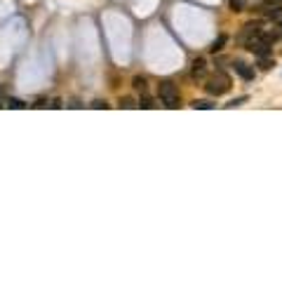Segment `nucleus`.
<instances>
[{"label":"nucleus","mask_w":282,"mask_h":282,"mask_svg":"<svg viewBox=\"0 0 282 282\" xmlns=\"http://www.w3.org/2000/svg\"><path fill=\"white\" fill-rule=\"evenodd\" d=\"M277 38H280L277 31H261V33H256L254 38H249V40L245 42V47L256 57L270 54V47H273V42H275Z\"/></svg>","instance_id":"obj_1"},{"label":"nucleus","mask_w":282,"mask_h":282,"mask_svg":"<svg viewBox=\"0 0 282 282\" xmlns=\"http://www.w3.org/2000/svg\"><path fill=\"white\" fill-rule=\"evenodd\" d=\"M205 90L209 92L212 96H221V94H226L228 90H231V78L223 73V71H216L212 78H207V85H205Z\"/></svg>","instance_id":"obj_2"},{"label":"nucleus","mask_w":282,"mask_h":282,"mask_svg":"<svg viewBox=\"0 0 282 282\" xmlns=\"http://www.w3.org/2000/svg\"><path fill=\"white\" fill-rule=\"evenodd\" d=\"M158 96H160V101L165 103L167 108H179V90H177V85L174 83H170V80L160 83Z\"/></svg>","instance_id":"obj_3"},{"label":"nucleus","mask_w":282,"mask_h":282,"mask_svg":"<svg viewBox=\"0 0 282 282\" xmlns=\"http://www.w3.org/2000/svg\"><path fill=\"white\" fill-rule=\"evenodd\" d=\"M261 31H263V28H261V21H247V24L242 26L240 35H238V40L245 45L249 38H254V35H256V33H261Z\"/></svg>","instance_id":"obj_4"},{"label":"nucleus","mask_w":282,"mask_h":282,"mask_svg":"<svg viewBox=\"0 0 282 282\" xmlns=\"http://www.w3.org/2000/svg\"><path fill=\"white\" fill-rule=\"evenodd\" d=\"M191 76L195 78V80H200V78L207 76V62L202 59V57H195L191 64Z\"/></svg>","instance_id":"obj_5"},{"label":"nucleus","mask_w":282,"mask_h":282,"mask_svg":"<svg viewBox=\"0 0 282 282\" xmlns=\"http://www.w3.org/2000/svg\"><path fill=\"white\" fill-rule=\"evenodd\" d=\"M233 69H235V73L242 78V80H254V69L249 66V64H245V62H233Z\"/></svg>","instance_id":"obj_6"},{"label":"nucleus","mask_w":282,"mask_h":282,"mask_svg":"<svg viewBox=\"0 0 282 282\" xmlns=\"http://www.w3.org/2000/svg\"><path fill=\"white\" fill-rule=\"evenodd\" d=\"M132 87L137 92H141V94H146V90H148V80H146L144 76H134V80H132Z\"/></svg>","instance_id":"obj_7"},{"label":"nucleus","mask_w":282,"mask_h":282,"mask_svg":"<svg viewBox=\"0 0 282 282\" xmlns=\"http://www.w3.org/2000/svg\"><path fill=\"white\" fill-rule=\"evenodd\" d=\"M228 42V38L226 35H219V38H216V40L212 42V45H209V52H212V54H216V52H221V49H223V45H226Z\"/></svg>","instance_id":"obj_8"},{"label":"nucleus","mask_w":282,"mask_h":282,"mask_svg":"<svg viewBox=\"0 0 282 282\" xmlns=\"http://www.w3.org/2000/svg\"><path fill=\"white\" fill-rule=\"evenodd\" d=\"M191 106H193L195 110H212V108H214V103H212V101H205V99H195Z\"/></svg>","instance_id":"obj_9"},{"label":"nucleus","mask_w":282,"mask_h":282,"mask_svg":"<svg viewBox=\"0 0 282 282\" xmlns=\"http://www.w3.org/2000/svg\"><path fill=\"white\" fill-rule=\"evenodd\" d=\"M263 14L270 19H280L282 17V7H263Z\"/></svg>","instance_id":"obj_10"},{"label":"nucleus","mask_w":282,"mask_h":282,"mask_svg":"<svg viewBox=\"0 0 282 282\" xmlns=\"http://www.w3.org/2000/svg\"><path fill=\"white\" fill-rule=\"evenodd\" d=\"M118 106H120V108H137V103H134V99H132V96H120Z\"/></svg>","instance_id":"obj_11"},{"label":"nucleus","mask_w":282,"mask_h":282,"mask_svg":"<svg viewBox=\"0 0 282 282\" xmlns=\"http://www.w3.org/2000/svg\"><path fill=\"white\" fill-rule=\"evenodd\" d=\"M228 5H231L233 12H242V10L247 7V0H228Z\"/></svg>","instance_id":"obj_12"},{"label":"nucleus","mask_w":282,"mask_h":282,"mask_svg":"<svg viewBox=\"0 0 282 282\" xmlns=\"http://www.w3.org/2000/svg\"><path fill=\"white\" fill-rule=\"evenodd\" d=\"M259 66H261L263 71H268L270 66H275V62L270 59V54H263V57H259Z\"/></svg>","instance_id":"obj_13"},{"label":"nucleus","mask_w":282,"mask_h":282,"mask_svg":"<svg viewBox=\"0 0 282 282\" xmlns=\"http://www.w3.org/2000/svg\"><path fill=\"white\" fill-rule=\"evenodd\" d=\"M137 108H155V101H153L151 96H141V101L137 103Z\"/></svg>","instance_id":"obj_14"},{"label":"nucleus","mask_w":282,"mask_h":282,"mask_svg":"<svg viewBox=\"0 0 282 282\" xmlns=\"http://www.w3.org/2000/svg\"><path fill=\"white\" fill-rule=\"evenodd\" d=\"M7 106H10V108H17V110H21V108H26V103L21 101V99H10V101H7Z\"/></svg>","instance_id":"obj_15"},{"label":"nucleus","mask_w":282,"mask_h":282,"mask_svg":"<svg viewBox=\"0 0 282 282\" xmlns=\"http://www.w3.org/2000/svg\"><path fill=\"white\" fill-rule=\"evenodd\" d=\"M245 101H247L245 96H240V99H233V101L228 103V108H235V106H240V103H245Z\"/></svg>","instance_id":"obj_16"},{"label":"nucleus","mask_w":282,"mask_h":282,"mask_svg":"<svg viewBox=\"0 0 282 282\" xmlns=\"http://www.w3.org/2000/svg\"><path fill=\"white\" fill-rule=\"evenodd\" d=\"M92 108H96V110H106V108H108V103H106V101H94V103H92Z\"/></svg>","instance_id":"obj_17"},{"label":"nucleus","mask_w":282,"mask_h":282,"mask_svg":"<svg viewBox=\"0 0 282 282\" xmlns=\"http://www.w3.org/2000/svg\"><path fill=\"white\" fill-rule=\"evenodd\" d=\"M277 35H282V21L277 24Z\"/></svg>","instance_id":"obj_18"},{"label":"nucleus","mask_w":282,"mask_h":282,"mask_svg":"<svg viewBox=\"0 0 282 282\" xmlns=\"http://www.w3.org/2000/svg\"><path fill=\"white\" fill-rule=\"evenodd\" d=\"M270 3H282V0H270Z\"/></svg>","instance_id":"obj_19"}]
</instances>
